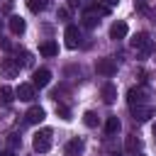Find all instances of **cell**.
<instances>
[{"mask_svg":"<svg viewBox=\"0 0 156 156\" xmlns=\"http://www.w3.org/2000/svg\"><path fill=\"white\" fill-rule=\"evenodd\" d=\"M0 156H15V151L12 149H5V151H0Z\"/></svg>","mask_w":156,"mask_h":156,"instance_id":"484cf974","label":"cell"},{"mask_svg":"<svg viewBox=\"0 0 156 156\" xmlns=\"http://www.w3.org/2000/svg\"><path fill=\"white\" fill-rule=\"evenodd\" d=\"M0 71H2L7 78H15V76L20 73V63L12 61V58H2V61H0Z\"/></svg>","mask_w":156,"mask_h":156,"instance_id":"30bf717a","label":"cell"},{"mask_svg":"<svg viewBox=\"0 0 156 156\" xmlns=\"http://www.w3.org/2000/svg\"><path fill=\"white\" fill-rule=\"evenodd\" d=\"M154 136H156V127H154Z\"/></svg>","mask_w":156,"mask_h":156,"instance_id":"83f0119b","label":"cell"},{"mask_svg":"<svg viewBox=\"0 0 156 156\" xmlns=\"http://www.w3.org/2000/svg\"><path fill=\"white\" fill-rule=\"evenodd\" d=\"M132 49L136 51V56L146 58V56L154 51V41H151V37H149L146 32H136V34L132 37Z\"/></svg>","mask_w":156,"mask_h":156,"instance_id":"6da1fadb","label":"cell"},{"mask_svg":"<svg viewBox=\"0 0 156 156\" xmlns=\"http://www.w3.org/2000/svg\"><path fill=\"white\" fill-rule=\"evenodd\" d=\"M112 156H119V154H112Z\"/></svg>","mask_w":156,"mask_h":156,"instance_id":"f1b7e54d","label":"cell"},{"mask_svg":"<svg viewBox=\"0 0 156 156\" xmlns=\"http://www.w3.org/2000/svg\"><path fill=\"white\" fill-rule=\"evenodd\" d=\"M44 117H46V112H44V107H39V105H32V107L27 110V115H24L27 124H39Z\"/></svg>","mask_w":156,"mask_h":156,"instance_id":"9c48e42d","label":"cell"},{"mask_svg":"<svg viewBox=\"0 0 156 156\" xmlns=\"http://www.w3.org/2000/svg\"><path fill=\"white\" fill-rule=\"evenodd\" d=\"M127 32H129L127 22H122V20H119V22H115V24L110 27V39H115V41H117V39H124V37H127Z\"/></svg>","mask_w":156,"mask_h":156,"instance_id":"7c38bea8","label":"cell"},{"mask_svg":"<svg viewBox=\"0 0 156 156\" xmlns=\"http://www.w3.org/2000/svg\"><path fill=\"white\" fill-rule=\"evenodd\" d=\"M39 54H41V56H56V54H58V44L49 39V41H44V44L39 46Z\"/></svg>","mask_w":156,"mask_h":156,"instance_id":"9a60e30c","label":"cell"},{"mask_svg":"<svg viewBox=\"0 0 156 156\" xmlns=\"http://www.w3.org/2000/svg\"><path fill=\"white\" fill-rule=\"evenodd\" d=\"M56 115H58L61 119H71V110H68L66 105H56Z\"/></svg>","mask_w":156,"mask_h":156,"instance_id":"7402d4cb","label":"cell"},{"mask_svg":"<svg viewBox=\"0 0 156 156\" xmlns=\"http://www.w3.org/2000/svg\"><path fill=\"white\" fill-rule=\"evenodd\" d=\"M124 149H127L129 154H136V149H139V139H136V136H127V144H124Z\"/></svg>","mask_w":156,"mask_h":156,"instance_id":"ffe728a7","label":"cell"},{"mask_svg":"<svg viewBox=\"0 0 156 156\" xmlns=\"http://www.w3.org/2000/svg\"><path fill=\"white\" fill-rule=\"evenodd\" d=\"M132 117H134V122H149L151 117H154V110L144 102V105H134L132 107Z\"/></svg>","mask_w":156,"mask_h":156,"instance_id":"5b68a950","label":"cell"},{"mask_svg":"<svg viewBox=\"0 0 156 156\" xmlns=\"http://www.w3.org/2000/svg\"><path fill=\"white\" fill-rule=\"evenodd\" d=\"M127 102H129V107L144 105V102H146V90H144V88H132V90L127 93Z\"/></svg>","mask_w":156,"mask_h":156,"instance_id":"ba28073f","label":"cell"},{"mask_svg":"<svg viewBox=\"0 0 156 156\" xmlns=\"http://www.w3.org/2000/svg\"><path fill=\"white\" fill-rule=\"evenodd\" d=\"M49 83H51V71L49 68H37L32 73V85L34 88H46Z\"/></svg>","mask_w":156,"mask_h":156,"instance_id":"277c9868","label":"cell"},{"mask_svg":"<svg viewBox=\"0 0 156 156\" xmlns=\"http://www.w3.org/2000/svg\"><path fill=\"white\" fill-rule=\"evenodd\" d=\"M27 7H29L32 12H41V10L46 7V2H44V0H27Z\"/></svg>","mask_w":156,"mask_h":156,"instance_id":"44dd1931","label":"cell"},{"mask_svg":"<svg viewBox=\"0 0 156 156\" xmlns=\"http://www.w3.org/2000/svg\"><path fill=\"white\" fill-rule=\"evenodd\" d=\"M95 71H98V76H105V78H110V76H115L117 73V61L115 58H98V63H95Z\"/></svg>","mask_w":156,"mask_h":156,"instance_id":"3957f363","label":"cell"},{"mask_svg":"<svg viewBox=\"0 0 156 156\" xmlns=\"http://www.w3.org/2000/svg\"><path fill=\"white\" fill-rule=\"evenodd\" d=\"M102 2H105V5H107V7H115V5H117V2H119V0H102Z\"/></svg>","mask_w":156,"mask_h":156,"instance_id":"d4e9b609","label":"cell"},{"mask_svg":"<svg viewBox=\"0 0 156 156\" xmlns=\"http://www.w3.org/2000/svg\"><path fill=\"white\" fill-rule=\"evenodd\" d=\"M58 20H68V10H66V7L58 10Z\"/></svg>","mask_w":156,"mask_h":156,"instance_id":"603a6c76","label":"cell"},{"mask_svg":"<svg viewBox=\"0 0 156 156\" xmlns=\"http://www.w3.org/2000/svg\"><path fill=\"white\" fill-rule=\"evenodd\" d=\"M63 39H66V46H68V49H76V46L80 44V32H78V27H76V24H68L66 32H63Z\"/></svg>","mask_w":156,"mask_h":156,"instance_id":"8992f818","label":"cell"},{"mask_svg":"<svg viewBox=\"0 0 156 156\" xmlns=\"http://www.w3.org/2000/svg\"><path fill=\"white\" fill-rule=\"evenodd\" d=\"M83 24H85L88 29H93V27L98 24V15H95L93 10H85V12H83Z\"/></svg>","mask_w":156,"mask_h":156,"instance_id":"ac0fdd59","label":"cell"},{"mask_svg":"<svg viewBox=\"0 0 156 156\" xmlns=\"http://www.w3.org/2000/svg\"><path fill=\"white\" fill-rule=\"evenodd\" d=\"M83 122H85V127H98V115L93 110H85L83 112Z\"/></svg>","mask_w":156,"mask_h":156,"instance_id":"d6986e66","label":"cell"},{"mask_svg":"<svg viewBox=\"0 0 156 156\" xmlns=\"http://www.w3.org/2000/svg\"><path fill=\"white\" fill-rule=\"evenodd\" d=\"M83 149H85V144H83V139H71L68 144H66V149H63V154L66 156H80L83 154Z\"/></svg>","mask_w":156,"mask_h":156,"instance_id":"8fae6325","label":"cell"},{"mask_svg":"<svg viewBox=\"0 0 156 156\" xmlns=\"http://www.w3.org/2000/svg\"><path fill=\"white\" fill-rule=\"evenodd\" d=\"M0 46H2L5 51H10V49H12V46H10V41H7V39H2V37H0Z\"/></svg>","mask_w":156,"mask_h":156,"instance_id":"cb8c5ba5","label":"cell"},{"mask_svg":"<svg viewBox=\"0 0 156 156\" xmlns=\"http://www.w3.org/2000/svg\"><path fill=\"white\" fill-rule=\"evenodd\" d=\"M102 100H105L107 105H112V102L117 100V88H115L112 83H105V85H102Z\"/></svg>","mask_w":156,"mask_h":156,"instance_id":"5bb4252c","label":"cell"},{"mask_svg":"<svg viewBox=\"0 0 156 156\" xmlns=\"http://www.w3.org/2000/svg\"><path fill=\"white\" fill-rule=\"evenodd\" d=\"M7 27H10V32H12V34H22L27 24H24V20H22L20 15H12V17L7 20Z\"/></svg>","mask_w":156,"mask_h":156,"instance_id":"4fadbf2b","label":"cell"},{"mask_svg":"<svg viewBox=\"0 0 156 156\" xmlns=\"http://www.w3.org/2000/svg\"><path fill=\"white\" fill-rule=\"evenodd\" d=\"M134 156H144V154H134Z\"/></svg>","mask_w":156,"mask_h":156,"instance_id":"4316f807","label":"cell"},{"mask_svg":"<svg viewBox=\"0 0 156 156\" xmlns=\"http://www.w3.org/2000/svg\"><path fill=\"white\" fill-rule=\"evenodd\" d=\"M15 100V90L10 88V85H0V102H12Z\"/></svg>","mask_w":156,"mask_h":156,"instance_id":"e0dca14e","label":"cell"},{"mask_svg":"<svg viewBox=\"0 0 156 156\" xmlns=\"http://www.w3.org/2000/svg\"><path fill=\"white\" fill-rule=\"evenodd\" d=\"M119 127H122V124H119V117H117V115H110V117H107V122H105V132L112 136V134H117V132H119Z\"/></svg>","mask_w":156,"mask_h":156,"instance_id":"2e32d148","label":"cell"},{"mask_svg":"<svg viewBox=\"0 0 156 156\" xmlns=\"http://www.w3.org/2000/svg\"><path fill=\"white\" fill-rule=\"evenodd\" d=\"M15 98H20L22 102H32L34 100V85L32 83H20L15 88Z\"/></svg>","mask_w":156,"mask_h":156,"instance_id":"52a82bcc","label":"cell"},{"mask_svg":"<svg viewBox=\"0 0 156 156\" xmlns=\"http://www.w3.org/2000/svg\"><path fill=\"white\" fill-rule=\"evenodd\" d=\"M54 136V132L51 129H39L37 134H34V139H32V146H34V151L37 154H46L49 149H51V139Z\"/></svg>","mask_w":156,"mask_h":156,"instance_id":"7a4b0ae2","label":"cell"}]
</instances>
